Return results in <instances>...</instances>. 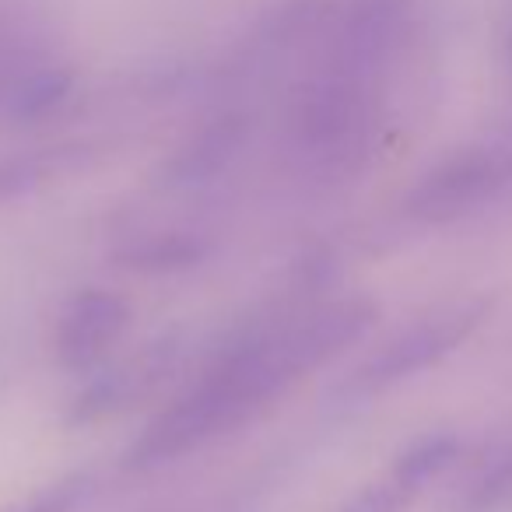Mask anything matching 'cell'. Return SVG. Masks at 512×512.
I'll list each match as a JSON object with an SVG mask.
<instances>
[{
  "label": "cell",
  "mask_w": 512,
  "mask_h": 512,
  "mask_svg": "<svg viewBox=\"0 0 512 512\" xmlns=\"http://www.w3.org/2000/svg\"><path fill=\"white\" fill-rule=\"evenodd\" d=\"M477 502H484V505L509 502L512 505V446H505L502 453L488 463L481 484H477Z\"/></svg>",
  "instance_id": "cell-10"
},
{
  "label": "cell",
  "mask_w": 512,
  "mask_h": 512,
  "mask_svg": "<svg viewBox=\"0 0 512 512\" xmlns=\"http://www.w3.org/2000/svg\"><path fill=\"white\" fill-rule=\"evenodd\" d=\"M369 127L365 92L358 85V74L330 71L327 78L313 81L306 88L292 113V134L302 155H309L323 169L344 165L358 151Z\"/></svg>",
  "instance_id": "cell-3"
},
{
  "label": "cell",
  "mask_w": 512,
  "mask_h": 512,
  "mask_svg": "<svg viewBox=\"0 0 512 512\" xmlns=\"http://www.w3.org/2000/svg\"><path fill=\"white\" fill-rule=\"evenodd\" d=\"M456 456H460L456 435H428V439L414 442V446L400 456L397 470H393V484H400L404 491L421 488V484L432 481L435 474H442Z\"/></svg>",
  "instance_id": "cell-8"
},
{
  "label": "cell",
  "mask_w": 512,
  "mask_h": 512,
  "mask_svg": "<svg viewBox=\"0 0 512 512\" xmlns=\"http://www.w3.org/2000/svg\"><path fill=\"white\" fill-rule=\"evenodd\" d=\"M200 256H204L200 242L183 239V235H158L134 249H123L120 260L137 271H183V267L197 264Z\"/></svg>",
  "instance_id": "cell-9"
},
{
  "label": "cell",
  "mask_w": 512,
  "mask_h": 512,
  "mask_svg": "<svg viewBox=\"0 0 512 512\" xmlns=\"http://www.w3.org/2000/svg\"><path fill=\"white\" fill-rule=\"evenodd\" d=\"M488 309L491 299L470 295V299H456L449 306H439L435 313L421 316L418 323L400 330L393 341H386L369 362L358 365L344 383V393L348 397H369V393H379L386 386L404 383V379L439 365L481 327Z\"/></svg>",
  "instance_id": "cell-2"
},
{
  "label": "cell",
  "mask_w": 512,
  "mask_h": 512,
  "mask_svg": "<svg viewBox=\"0 0 512 512\" xmlns=\"http://www.w3.org/2000/svg\"><path fill=\"white\" fill-rule=\"evenodd\" d=\"M505 183H509V158L502 151H456L411 186V193L404 197V211L428 225H446L484 207Z\"/></svg>",
  "instance_id": "cell-4"
},
{
  "label": "cell",
  "mask_w": 512,
  "mask_h": 512,
  "mask_svg": "<svg viewBox=\"0 0 512 512\" xmlns=\"http://www.w3.org/2000/svg\"><path fill=\"white\" fill-rule=\"evenodd\" d=\"M85 488H88L85 477H71V481L53 484L50 491H43V495L32 498L29 505H22V509H15V512H67V509H74V502H78L81 495H85Z\"/></svg>",
  "instance_id": "cell-11"
},
{
  "label": "cell",
  "mask_w": 512,
  "mask_h": 512,
  "mask_svg": "<svg viewBox=\"0 0 512 512\" xmlns=\"http://www.w3.org/2000/svg\"><path fill=\"white\" fill-rule=\"evenodd\" d=\"M299 376H306V365L288 327L239 344L193 390L151 421L148 432L130 446L127 467H158L218 439L221 432H232Z\"/></svg>",
  "instance_id": "cell-1"
},
{
  "label": "cell",
  "mask_w": 512,
  "mask_h": 512,
  "mask_svg": "<svg viewBox=\"0 0 512 512\" xmlns=\"http://www.w3.org/2000/svg\"><path fill=\"white\" fill-rule=\"evenodd\" d=\"M239 123L235 120H221L211 130L197 137L176 162L169 165V172L176 176V183H193V179H207L211 172H218L221 165L232 158V151L239 148Z\"/></svg>",
  "instance_id": "cell-7"
},
{
  "label": "cell",
  "mask_w": 512,
  "mask_h": 512,
  "mask_svg": "<svg viewBox=\"0 0 512 512\" xmlns=\"http://www.w3.org/2000/svg\"><path fill=\"white\" fill-rule=\"evenodd\" d=\"M81 158H85V148H46L0 162V200L22 197V193L36 190L46 179L81 165Z\"/></svg>",
  "instance_id": "cell-6"
},
{
  "label": "cell",
  "mask_w": 512,
  "mask_h": 512,
  "mask_svg": "<svg viewBox=\"0 0 512 512\" xmlns=\"http://www.w3.org/2000/svg\"><path fill=\"white\" fill-rule=\"evenodd\" d=\"M130 309L116 292L106 288H85L64 306L57 323V358L67 369H85L102 358L127 330Z\"/></svg>",
  "instance_id": "cell-5"
}]
</instances>
